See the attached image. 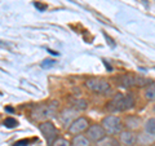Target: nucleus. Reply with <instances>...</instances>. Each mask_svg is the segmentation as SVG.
<instances>
[{
    "instance_id": "f3484780",
    "label": "nucleus",
    "mask_w": 155,
    "mask_h": 146,
    "mask_svg": "<svg viewBox=\"0 0 155 146\" xmlns=\"http://www.w3.org/2000/svg\"><path fill=\"white\" fill-rule=\"evenodd\" d=\"M3 124L5 125L7 128H14V127H17V124H18V121L14 119V118H7L5 120L3 121Z\"/></svg>"
},
{
    "instance_id": "7ed1b4c3",
    "label": "nucleus",
    "mask_w": 155,
    "mask_h": 146,
    "mask_svg": "<svg viewBox=\"0 0 155 146\" xmlns=\"http://www.w3.org/2000/svg\"><path fill=\"white\" fill-rule=\"evenodd\" d=\"M101 124L105 128L106 133H109V134H115L122 131V121H120L118 116H114V115L105 116Z\"/></svg>"
},
{
    "instance_id": "aec40b11",
    "label": "nucleus",
    "mask_w": 155,
    "mask_h": 146,
    "mask_svg": "<svg viewBox=\"0 0 155 146\" xmlns=\"http://www.w3.org/2000/svg\"><path fill=\"white\" fill-rule=\"evenodd\" d=\"M27 144H28V140H22L14 144V146H27Z\"/></svg>"
},
{
    "instance_id": "f257e3e1",
    "label": "nucleus",
    "mask_w": 155,
    "mask_h": 146,
    "mask_svg": "<svg viewBox=\"0 0 155 146\" xmlns=\"http://www.w3.org/2000/svg\"><path fill=\"white\" fill-rule=\"evenodd\" d=\"M134 105V100L130 95L124 96L122 93H118L113 100L109 102L107 109L111 113H116V111H123V110H128L132 109Z\"/></svg>"
},
{
    "instance_id": "f03ea898",
    "label": "nucleus",
    "mask_w": 155,
    "mask_h": 146,
    "mask_svg": "<svg viewBox=\"0 0 155 146\" xmlns=\"http://www.w3.org/2000/svg\"><path fill=\"white\" fill-rule=\"evenodd\" d=\"M58 108V102H52L49 105H40L32 111V118L38 120H47L54 116Z\"/></svg>"
},
{
    "instance_id": "2eb2a0df",
    "label": "nucleus",
    "mask_w": 155,
    "mask_h": 146,
    "mask_svg": "<svg viewBox=\"0 0 155 146\" xmlns=\"http://www.w3.org/2000/svg\"><path fill=\"white\" fill-rule=\"evenodd\" d=\"M145 96H146L147 100H151V101L155 100V84H151L149 87V88L146 89V93H145Z\"/></svg>"
},
{
    "instance_id": "f8f14e48",
    "label": "nucleus",
    "mask_w": 155,
    "mask_h": 146,
    "mask_svg": "<svg viewBox=\"0 0 155 146\" xmlns=\"http://www.w3.org/2000/svg\"><path fill=\"white\" fill-rule=\"evenodd\" d=\"M72 146H89V138L85 137V136H81V134H78L72 138Z\"/></svg>"
},
{
    "instance_id": "a211bd4d",
    "label": "nucleus",
    "mask_w": 155,
    "mask_h": 146,
    "mask_svg": "<svg viewBox=\"0 0 155 146\" xmlns=\"http://www.w3.org/2000/svg\"><path fill=\"white\" fill-rule=\"evenodd\" d=\"M53 146H70V142L65 138H58L53 142Z\"/></svg>"
},
{
    "instance_id": "ddd939ff",
    "label": "nucleus",
    "mask_w": 155,
    "mask_h": 146,
    "mask_svg": "<svg viewBox=\"0 0 155 146\" xmlns=\"http://www.w3.org/2000/svg\"><path fill=\"white\" fill-rule=\"evenodd\" d=\"M125 125L129 129H137L140 127V119L137 116H128L125 119Z\"/></svg>"
},
{
    "instance_id": "9d476101",
    "label": "nucleus",
    "mask_w": 155,
    "mask_h": 146,
    "mask_svg": "<svg viewBox=\"0 0 155 146\" xmlns=\"http://www.w3.org/2000/svg\"><path fill=\"white\" fill-rule=\"evenodd\" d=\"M120 84L125 88H128V87H133V85H137V76L136 75H132V74H128V75H124L120 78Z\"/></svg>"
},
{
    "instance_id": "20e7f679",
    "label": "nucleus",
    "mask_w": 155,
    "mask_h": 146,
    "mask_svg": "<svg viewBox=\"0 0 155 146\" xmlns=\"http://www.w3.org/2000/svg\"><path fill=\"white\" fill-rule=\"evenodd\" d=\"M39 129H40V132L45 137L48 145H53L57 137V129L54 127V124L51 123V121H44V123L39 125Z\"/></svg>"
},
{
    "instance_id": "1a4fd4ad",
    "label": "nucleus",
    "mask_w": 155,
    "mask_h": 146,
    "mask_svg": "<svg viewBox=\"0 0 155 146\" xmlns=\"http://www.w3.org/2000/svg\"><path fill=\"white\" fill-rule=\"evenodd\" d=\"M120 141H122V144L127 145V146H130V145L136 144L137 137H136V134L133 132L127 131V132H122V133H120Z\"/></svg>"
},
{
    "instance_id": "4468645a",
    "label": "nucleus",
    "mask_w": 155,
    "mask_h": 146,
    "mask_svg": "<svg viewBox=\"0 0 155 146\" xmlns=\"http://www.w3.org/2000/svg\"><path fill=\"white\" fill-rule=\"evenodd\" d=\"M87 106H88V104H87L85 100H76V101H74L75 110H85Z\"/></svg>"
},
{
    "instance_id": "412c9836",
    "label": "nucleus",
    "mask_w": 155,
    "mask_h": 146,
    "mask_svg": "<svg viewBox=\"0 0 155 146\" xmlns=\"http://www.w3.org/2000/svg\"><path fill=\"white\" fill-rule=\"evenodd\" d=\"M35 7H38L40 11H45V9H47V5H44V4H40V3H35Z\"/></svg>"
},
{
    "instance_id": "6ab92c4d",
    "label": "nucleus",
    "mask_w": 155,
    "mask_h": 146,
    "mask_svg": "<svg viewBox=\"0 0 155 146\" xmlns=\"http://www.w3.org/2000/svg\"><path fill=\"white\" fill-rule=\"evenodd\" d=\"M54 65H56L54 60H45V61H43V64H41V66L44 67V69H49V67L54 66Z\"/></svg>"
},
{
    "instance_id": "9b49d317",
    "label": "nucleus",
    "mask_w": 155,
    "mask_h": 146,
    "mask_svg": "<svg viewBox=\"0 0 155 146\" xmlns=\"http://www.w3.org/2000/svg\"><path fill=\"white\" fill-rule=\"evenodd\" d=\"M155 141V133H142V134H140L138 137H137V142L140 145H150V144H153Z\"/></svg>"
},
{
    "instance_id": "dca6fc26",
    "label": "nucleus",
    "mask_w": 155,
    "mask_h": 146,
    "mask_svg": "<svg viewBox=\"0 0 155 146\" xmlns=\"http://www.w3.org/2000/svg\"><path fill=\"white\" fill-rule=\"evenodd\" d=\"M145 128H146L147 132L150 133H155V118H151L146 121V124H145Z\"/></svg>"
},
{
    "instance_id": "39448f33",
    "label": "nucleus",
    "mask_w": 155,
    "mask_h": 146,
    "mask_svg": "<svg viewBox=\"0 0 155 146\" xmlns=\"http://www.w3.org/2000/svg\"><path fill=\"white\" fill-rule=\"evenodd\" d=\"M85 85L88 87L91 91L98 92V93H106L110 91V84L104 79H98V78H92L88 79L85 83Z\"/></svg>"
},
{
    "instance_id": "423d86ee",
    "label": "nucleus",
    "mask_w": 155,
    "mask_h": 146,
    "mask_svg": "<svg viewBox=\"0 0 155 146\" xmlns=\"http://www.w3.org/2000/svg\"><path fill=\"white\" fill-rule=\"evenodd\" d=\"M87 134H88V138L92 141H102L106 136V131L102 125L100 124H92L91 127H88V131H87Z\"/></svg>"
},
{
    "instance_id": "6e6552de",
    "label": "nucleus",
    "mask_w": 155,
    "mask_h": 146,
    "mask_svg": "<svg viewBox=\"0 0 155 146\" xmlns=\"http://www.w3.org/2000/svg\"><path fill=\"white\" fill-rule=\"evenodd\" d=\"M75 116H76V110H64L62 113L60 114V120L62 124H70L71 121L75 120Z\"/></svg>"
},
{
    "instance_id": "0eeeda50",
    "label": "nucleus",
    "mask_w": 155,
    "mask_h": 146,
    "mask_svg": "<svg viewBox=\"0 0 155 146\" xmlns=\"http://www.w3.org/2000/svg\"><path fill=\"white\" fill-rule=\"evenodd\" d=\"M88 129V120L87 118H83V116H80V118H76L72 123L70 124L69 127V132L71 134H78L80 132H83V131Z\"/></svg>"
}]
</instances>
